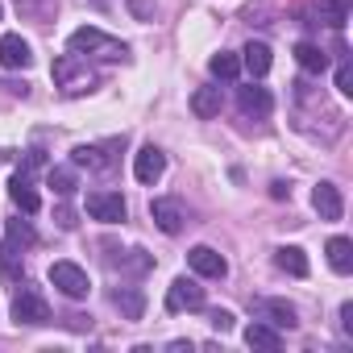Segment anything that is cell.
<instances>
[{
	"label": "cell",
	"instance_id": "ba28073f",
	"mask_svg": "<svg viewBox=\"0 0 353 353\" xmlns=\"http://www.w3.org/2000/svg\"><path fill=\"white\" fill-rule=\"evenodd\" d=\"M162 170H166V154L158 145H141L137 158H133V174H137V183H158L162 179Z\"/></svg>",
	"mask_w": 353,
	"mask_h": 353
},
{
	"label": "cell",
	"instance_id": "484cf974",
	"mask_svg": "<svg viewBox=\"0 0 353 353\" xmlns=\"http://www.w3.org/2000/svg\"><path fill=\"white\" fill-rule=\"evenodd\" d=\"M208 71H212L216 79H237V75H241V59H237V54H229V50H221V54H212Z\"/></svg>",
	"mask_w": 353,
	"mask_h": 353
},
{
	"label": "cell",
	"instance_id": "ffe728a7",
	"mask_svg": "<svg viewBox=\"0 0 353 353\" xmlns=\"http://www.w3.org/2000/svg\"><path fill=\"white\" fill-rule=\"evenodd\" d=\"M274 266L287 270V274H295V279H307V258H303L299 245H283V250H274Z\"/></svg>",
	"mask_w": 353,
	"mask_h": 353
},
{
	"label": "cell",
	"instance_id": "f1b7e54d",
	"mask_svg": "<svg viewBox=\"0 0 353 353\" xmlns=\"http://www.w3.org/2000/svg\"><path fill=\"white\" fill-rule=\"evenodd\" d=\"M336 92L341 96H353V63H349L345 50H341V67H336Z\"/></svg>",
	"mask_w": 353,
	"mask_h": 353
},
{
	"label": "cell",
	"instance_id": "cb8c5ba5",
	"mask_svg": "<svg viewBox=\"0 0 353 353\" xmlns=\"http://www.w3.org/2000/svg\"><path fill=\"white\" fill-rule=\"evenodd\" d=\"M192 112H196L200 121H212V117L221 112V88H200V92L192 96Z\"/></svg>",
	"mask_w": 353,
	"mask_h": 353
},
{
	"label": "cell",
	"instance_id": "6da1fadb",
	"mask_svg": "<svg viewBox=\"0 0 353 353\" xmlns=\"http://www.w3.org/2000/svg\"><path fill=\"white\" fill-rule=\"evenodd\" d=\"M67 50L71 54H79V59H104V63H121V59H129V46L121 42V38H108L104 30H96V26H83V30H75L71 38H67Z\"/></svg>",
	"mask_w": 353,
	"mask_h": 353
},
{
	"label": "cell",
	"instance_id": "5bb4252c",
	"mask_svg": "<svg viewBox=\"0 0 353 353\" xmlns=\"http://www.w3.org/2000/svg\"><path fill=\"white\" fill-rule=\"evenodd\" d=\"M9 196H13V204H17L26 216H34V212L42 208V200H38V192H34V183H30L26 170H17L13 179H9Z\"/></svg>",
	"mask_w": 353,
	"mask_h": 353
},
{
	"label": "cell",
	"instance_id": "d4e9b609",
	"mask_svg": "<svg viewBox=\"0 0 353 353\" xmlns=\"http://www.w3.org/2000/svg\"><path fill=\"white\" fill-rule=\"evenodd\" d=\"M46 183H50V192L54 196H75V188H79V179H75V170L71 166H50V174H46Z\"/></svg>",
	"mask_w": 353,
	"mask_h": 353
},
{
	"label": "cell",
	"instance_id": "603a6c76",
	"mask_svg": "<svg viewBox=\"0 0 353 353\" xmlns=\"http://www.w3.org/2000/svg\"><path fill=\"white\" fill-rule=\"evenodd\" d=\"M316 17L324 26H332V30H345V21H349V0H320Z\"/></svg>",
	"mask_w": 353,
	"mask_h": 353
},
{
	"label": "cell",
	"instance_id": "2e32d148",
	"mask_svg": "<svg viewBox=\"0 0 353 353\" xmlns=\"http://www.w3.org/2000/svg\"><path fill=\"white\" fill-rule=\"evenodd\" d=\"M245 345H250V349H270V353H279V349H283V336H279L274 324L254 320V324L245 328Z\"/></svg>",
	"mask_w": 353,
	"mask_h": 353
},
{
	"label": "cell",
	"instance_id": "277c9868",
	"mask_svg": "<svg viewBox=\"0 0 353 353\" xmlns=\"http://www.w3.org/2000/svg\"><path fill=\"white\" fill-rule=\"evenodd\" d=\"M50 283H54L67 299H88V291H92L88 270L75 266V262H54V266H50Z\"/></svg>",
	"mask_w": 353,
	"mask_h": 353
},
{
	"label": "cell",
	"instance_id": "d6a6232c",
	"mask_svg": "<svg viewBox=\"0 0 353 353\" xmlns=\"http://www.w3.org/2000/svg\"><path fill=\"white\" fill-rule=\"evenodd\" d=\"M54 221H59V225H63V229H75V225H79V221H75V212H71V208H59V212H54Z\"/></svg>",
	"mask_w": 353,
	"mask_h": 353
},
{
	"label": "cell",
	"instance_id": "4fadbf2b",
	"mask_svg": "<svg viewBox=\"0 0 353 353\" xmlns=\"http://www.w3.org/2000/svg\"><path fill=\"white\" fill-rule=\"evenodd\" d=\"M112 145H117V137L104 141V145H75V150H71V162H75V166H88V170H108V166L117 162V158L108 154Z\"/></svg>",
	"mask_w": 353,
	"mask_h": 353
},
{
	"label": "cell",
	"instance_id": "8fae6325",
	"mask_svg": "<svg viewBox=\"0 0 353 353\" xmlns=\"http://www.w3.org/2000/svg\"><path fill=\"white\" fill-rule=\"evenodd\" d=\"M150 216H154V225H158L166 237H174V233L183 229V221H188L179 200H154V204H150Z\"/></svg>",
	"mask_w": 353,
	"mask_h": 353
},
{
	"label": "cell",
	"instance_id": "e0dca14e",
	"mask_svg": "<svg viewBox=\"0 0 353 353\" xmlns=\"http://www.w3.org/2000/svg\"><path fill=\"white\" fill-rule=\"evenodd\" d=\"M241 54H245V59H241V67H245L254 79H262V75L270 71V63H274L266 42H245V50H241Z\"/></svg>",
	"mask_w": 353,
	"mask_h": 353
},
{
	"label": "cell",
	"instance_id": "ac0fdd59",
	"mask_svg": "<svg viewBox=\"0 0 353 353\" xmlns=\"http://www.w3.org/2000/svg\"><path fill=\"white\" fill-rule=\"evenodd\" d=\"M112 303L121 307L125 320H141V312H145V291H141V287H121V291H112Z\"/></svg>",
	"mask_w": 353,
	"mask_h": 353
},
{
	"label": "cell",
	"instance_id": "d6986e66",
	"mask_svg": "<svg viewBox=\"0 0 353 353\" xmlns=\"http://www.w3.org/2000/svg\"><path fill=\"white\" fill-rule=\"evenodd\" d=\"M295 63H299L307 75H324V71H328V54H324L316 42H299V46H295Z\"/></svg>",
	"mask_w": 353,
	"mask_h": 353
},
{
	"label": "cell",
	"instance_id": "83f0119b",
	"mask_svg": "<svg viewBox=\"0 0 353 353\" xmlns=\"http://www.w3.org/2000/svg\"><path fill=\"white\" fill-rule=\"evenodd\" d=\"M54 5H59V0H17V13H26V17H34V21H46Z\"/></svg>",
	"mask_w": 353,
	"mask_h": 353
},
{
	"label": "cell",
	"instance_id": "f546056e",
	"mask_svg": "<svg viewBox=\"0 0 353 353\" xmlns=\"http://www.w3.org/2000/svg\"><path fill=\"white\" fill-rule=\"evenodd\" d=\"M208 324H212L216 332H229V328H233V312H225V307H216V312H208Z\"/></svg>",
	"mask_w": 353,
	"mask_h": 353
},
{
	"label": "cell",
	"instance_id": "836d02e7",
	"mask_svg": "<svg viewBox=\"0 0 353 353\" xmlns=\"http://www.w3.org/2000/svg\"><path fill=\"white\" fill-rule=\"evenodd\" d=\"M270 196H274V200H291V188H287L283 179H274V183H270Z\"/></svg>",
	"mask_w": 353,
	"mask_h": 353
},
{
	"label": "cell",
	"instance_id": "9a60e30c",
	"mask_svg": "<svg viewBox=\"0 0 353 353\" xmlns=\"http://www.w3.org/2000/svg\"><path fill=\"white\" fill-rule=\"evenodd\" d=\"M258 316H266V324H274V328H295L299 324L295 307L287 299H258Z\"/></svg>",
	"mask_w": 353,
	"mask_h": 353
},
{
	"label": "cell",
	"instance_id": "1f68e13d",
	"mask_svg": "<svg viewBox=\"0 0 353 353\" xmlns=\"http://www.w3.org/2000/svg\"><path fill=\"white\" fill-rule=\"evenodd\" d=\"M341 328L345 336H353V303H341Z\"/></svg>",
	"mask_w": 353,
	"mask_h": 353
},
{
	"label": "cell",
	"instance_id": "3957f363",
	"mask_svg": "<svg viewBox=\"0 0 353 353\" xmlns=\"http://www.w3.org/2000/svg\"><path fill=\"white\" fill-rule=\"evenodd\" d=\"M13 320L17 324H50L54 316H50V303L42 299V291L38 287H21L17 291V299H13Z\"/></svg>",
	"mask_w": 353,
	"mask_h": 353
},
{
	"label": "cell",
	"instance_id": "5b68a950",
	"mask_svg": "<svg viewBox=\"0 0 353 353\" xmlns=\"http://www.w3.org/2000/svg\"><path fill=\"white\" fill-rule=\"evenodd\" d=\"M204 307V287L196 279H174L166 291V312H200Z\"/></svg>",
	"mask_w": 353,
	"mask_h": 353
},
{
	"label": "cell",
	"instance_id": "52a82bcc",
	"mask_svg": "<svg viewBox=\"0 0 353 353\" xmlns=\"http://www.w3.org/2000/svg\"><path fill=\"white\" fill-rule=\"evenodd\" d=\"M30 63H34V50H30V42L21 34H5V38H0V67H5V71H26Z\"/></svg>",
	"mask_w": 353,
	"mask_h": 353
},
{
	"label": "cell",
	"instance_id": "4316f807",
	"mask_svg": "<svg viewBox=\"0 0 353 353\" xmlns=\"http://www.w3.org/2000/svg\"><path fill=\"white\" fill-rule=\"evenodd\" d=\"M9 245H17V250H30V245H38V233H34V225L30 221H9Z\"/></svg>",
	"mask_w": 353,
	"mask_h": 353
},
{
	"label": "cell",
	"instance_id": "e575fe53",
	"mask_svg": "<svg viewBox=\"0 0 353 353\" xmlns=\"http://www.w3.org/2000/svg\"><path fill=\"white\" fill-rule=\"evenodd\" d=\"M0 13H5V5H0Z\"/></svg>",
	"mask_w": 353,
	"mask_h": 353
},
{
	"label": "cell",
	"instance_id": "8992f818",
	"mask_svg": "<svg viewBox=\"0 0 353 353\" xmlns=\"http://www.w3.org/2000/svg\"><path fill=\"white\" fill-rule=\"evenodd\" d=\"M88 216L92 221H104V225H121L129 216V208H125V200L117 192H92L88 196Z\"/></svg>",
	"mask_w": 353,
	"mask_h": 353
},
{
	"label": "cell",
	"instance_id": "9c48e42d",
	"mask_svg": "<svg viewBox=\"0 0 353 353\" xmlns=\"http://www.w3.org/2000/svg\"><path fill=\"white\" fill-rule=\"evenodd\" d=\"M188 266H192L200 279H225V274H229V262H225L212 245H196V250H188Z\"/></svg>",
	"mask_w": 353,
	"mask_h": 353
},
{
	"label": "cell",
	"instance_id": "4dcf8cb0",
	"mask_svg": "<svg viewBox=\"0 0 353 353\" xmlns=\"http://www.w3.org/2000/svg\"><path fill=\"white\" fill-rule=\"evenodd\" d=\"M129 9H133L137 21H150V17H154V5H150V0H129Z\"/></svg>",
	"mask_w": 353,
	"mask_h": 353
},
{
	"label": "cell",
	"instance_id": "7402d4cb",
	"mask_svg": "<svg viewBox=\"0 0 353 353\" xmlns=\"http://www.w3.org/2000/svg\"><path fill=\"white\" fill-rule=\"evenodd\" d=\"M0 274H5V279H13V283H21V279H26L21 250H17V245H9V241H0Z\"/></svg>",
	"mask_w": 353,
	"mask_h": 353
},
{
	"label": "cell",
	"instance_id": "30bf717a",
	"mask_svg": "<svg viewBox=\"0 0 353 353\" xmlns=\"http://www.w3.org/2000/svg\"><path fill=\"white\" fill-rule=\"evenodd\" d=\"M312 208L320 212V221H341V212H345L341 188L336 183H316L312 188Z\"/></svg>",
	"mask_w": 353,
	"mask_h": 353
},
{
	"label": "cell",
	"instance_id": "7c38bea8",
	"mask_svg": "<svg viewBox=\"0 0 353 353\" xmlns=\"http://www.w3.org/2000/svg\"><path fill=\"white\" fill-rule=\"evenodd\" d=\"M237 108H241L245 117H270V108H274V96H270L266 88L250 83V88H237Z\"/></svg>",
	"mask_w": 353,
	"mask_h": 353
},
{
	"label": "cell",
	"instance_id": "44dd1931",
	"mask_svg": "<svg viewBox=\"0 0 353 353\" xmlns=\"http://www.w3.org/2000/svg\"><path fill=\"white\" fill-rule=\"evenodd\" d=\"M328 266H332L336 274H349V270H353V241H349V237H332V241H328Z\"/></svg>",
	"mask_w": 353,
	"mask_h": 353
},
{
	"label": "cell",
	"instance_id": "7a4b0ae2",
	"mask_svg": "<svg viewBox=\"0 0 353 353\" xmlns=\"http://www.w3.org/2000/svg\"><path fill=\"white\" fill-rule=\"evenodd\" d=\"M50 75H54V83L63 88V96H83V92H92V88L100 83V75H96V71L88 67V59H79V54L54 59Z\"/></svg>",
	"mask_w": 353,
	"mask_h": 353
}]
</instances>
